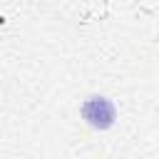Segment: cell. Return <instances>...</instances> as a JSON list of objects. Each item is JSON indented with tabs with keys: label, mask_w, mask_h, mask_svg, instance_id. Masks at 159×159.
I'll return each mask as SVG.
<instances>
[{
	"label": "cell",
	"mask_w": 159,
	"mask_h": 159,
	"mask_svg": "<svg viewBox=\"0 0 159 159\" xmlns=\"http://www.w3.org/2000/svg\"><path fill=\"white\" fill-rule=\"evenodd\" d=\"M82 117L87 119V124L97 129H107L114 122V107L107 97H89L82 104Z\"/></svg>",
	"instance_id": "1"
}]
</instances>
